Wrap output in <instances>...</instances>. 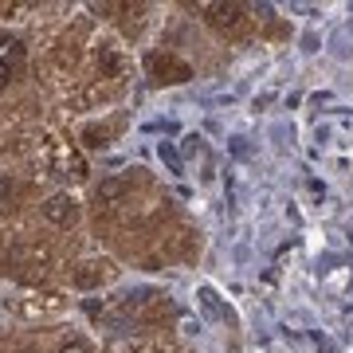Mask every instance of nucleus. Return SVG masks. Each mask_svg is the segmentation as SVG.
<instances>
[{
	"label": "nucleus",
	"instance_id": "obj_10",
	"mask_svg": "<svg viewBox=\"0 0 353 353\" xmlns=\"http://www.w3.org/2000/svg\"><path fill=\"white\" fill-rule=\"evenodd\" d=\"M8 79H12V67L0 63V87H8Z\"/></svg>",
	"mask_w": 353,
	"mask_h": 353
},
{
	"label": "nucleus",
	"instance_id": "obj_5",
	"mask_svg": "<svg viewBox=\"0 0 353 353\" xmlns=\"http://www.w3.org/2000/svg\"><path fill=\"white\" fill-rule=\"evenodd\" d=\"M102 279H106V263H83L75 271V283L79 287H99Z\"/></svg>",
	"mask_w": 353,
	"mask_h": 353
},
{
	"label": "nucleus",
	"instance_id": "obj_11",
	"mask_svg": "<svg viewBox=\"0 0 353 353\" xmlns=\"http://www.w3.org/2000/svg\"><path fill=\"white\" fill-rule=\"evenodd\" d=\"M4 189H8V185H4V181H0V196H4Z\"/></svg>",
	"mask_w": 353,
	"mask_h": 353
},
{
	"label": "nucleus",
	"instance_id": "obj_4",
	"mask_svg": "<svg viewBox=\"0 0 353 353\" xmlns=\"http://www.w3.org/2000/svg\"><path fill=\"white\" fill-rule=\"evenodd\" d=\"M43 216H48L51 224H75L79 220V204L67 196V192H59V196H51L48 204H43Z\"/></svg>",
	"mask_w": 353,
	"mask_h": 353
},
{
	"label": "nucleus",
	"instance_id": "obj_7",
	"mask_svg": "<svg viewBox=\"0 0 353 353\" xmlns=\"http://www.w3.org/2000/svg\"><path fill=\"white\" fill-rule=\"evenodd\" d=\"M83 141H87L90 150H102V145L110 141V130H99V126H90L87 134H83Z\"/></svg>",
	"mask_w": 353,
	"mask_h": 353
},
{
	"label": "nucleus",
	"instance_id": "obj_8",
	"mask_svg": "<svg viewBox=\"0 0 353 353\" xmlns=\"http://www.w3.org/2000/svg\"><path fill=\"white\" fill-rule=\"evenodd\" d=\"M59 353H90V345H87L83 338H75V341H67V345H63Z\"/></svg>",
	"mask_w": 353,
	"mask_h": 353
},
{
	"label": "nucleus",
	"instance_id": "obj_2",
	"mask_svg": "<svg viewBox=\"0 0 353 353\" xmlns=\"http://www.w3.org/2000/svg\"><path fill=\"white\" fill-rule=\"evenodd\" d=\"M145 67H150V75L161 79V83H185V79H192V67L185 63V59L161 55V51H153L150 59H145Z\"/></svg>",
	"mask_w": 353,
	"mask_h": 353
},
{
	"label": "nucleus",
	"instance_id": "obj_9",
	"mask_svg": "<svg viewBox=\"0 0 353 353\" xmlns=\"http://www.w3.org/2000/svg\"><path fill=\"white\" fill-rule=\"evenodd\" d=\"M99 63L106 67V71H110V75H114V71H118V59H114L110 51H99Z\"/></svg>",
	"mask_w": 353,
	"mask_h": 353
},
{
	"label": "nucleus",
	"instance_id": "obj_3",
	"mask_svg": "<svg viewBox=\"0 0 353 353\" xmlns=\"http://www.w3.org/2000/svg\"><path fill=\"white\" fill-rule=\"evenodd\" d=\"M130 189H134V181H130V176H106V181H102L99 189H94V201H99V208H102V204L110 208V204L126 201Z\"/></svg>",
	"mask_w": 353,
	"mask_h": 353
},
{
	"label": "nucleus",
	"instance_id": "obj_6",
	"mask_svg": "<svg viewBox=\"0 0 353 353\" xmlns=\"http://www.w3.org/2000/svg\"><path fill=\"white\" fill-rule=\"evenodd\" d=\"M20 59H24V43H20V39H0V63L4 67H12V63H20Z\"/></svg>",
	"mask_w": 353,
	"mask_h": 353
},
{
	"label": "nucleus",
	"instance_id": "obj_1",
	"mask_svg": "<svg viewBox=\"0 0 353 353\" xmlns=\"http://www.w3.org/2000/svg\"><path fill=\"white\" fill-rule=\"evenodd\" d=\"M204 20L220 36H243L248 28V8L243 4H204Z\"/></svg>",
	"mask_w": 353,
	"mask_h": 353
}]
</instances>
